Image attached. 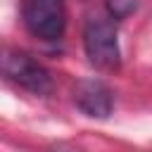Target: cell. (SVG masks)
<instances>
[{
    "label": "cell",
    "instance_id": "cell-2",
    "mask_svg": "<svg viewBox=\"0 0 152 152\" xmlns=\"http://www.w3.org/2000/svg\"><path fill=\"white\" fill-rule=\"evenodd\" d=\"M83 48L88 55V62L100 71H114L119 69L121 52L116 40V24L112 17H90L83 26Z\"/></svg>",
    "mask_w": 152,
    "mask_h": 152
},
{
    "label": "cell",
    "instance_id": "cell-4",
    "mask_svg": "<svg viewBox=\"0 0 152 152\" xmlns=\"http://www.w3.org/2000/svg\"><path fill=\"white\" fill-rule=\"evenodd\" d=\"M114 95L107 83L97 78H83L74 86V104L93 119H107L112 112Z\"/></svg>",
    "mask_w": 152,
    "mask_h": 152
},
{
    "label": "cell",
    "instance_id": "cell-3",
    "mask_svg": "<svg viewBox=\"0 0 152 152\" xmlns=\"http://www.w3.org/2000/svg\"><path fill=\"white\" fill-rule=\"evenodd\" d=\"M24 24L43 40H59L66 26L64 0H24Z\"/></svg>",
    "mask_w": 152,
    "mask_h": 152
},
{
    "label": "cell",
    "instance_id": "cell-5",
    "mask_svg": "<svg viewBox=\"0 0 152 152\" xmlns=\"http://www.w3.org/2000/svg\"><path fill=\"white\" fill-rule=\"evenodd\" d=\"M138 7V0H107V10H109V17L116 21V19H124L128 17L133 10Z\"/></svg>",
    "mask_w": 152,
    "mask_h": 152
},
{
    "label": "cell",
    "instance_id": "cell-1",
    "mask_svg": "<svg viewBox=\"0 0 152 152\" xmlns=\"http://www.w3.org/2000/svg\"><path fill=\"white\" fill-rule=\"evenodd\" d=\"M0 76L36 95H48L52 90L50 71L28 52L17 48H0Z\"/></svg>",
    "mask_w": 152,
    "mask_h": 152
}]
</instances>
